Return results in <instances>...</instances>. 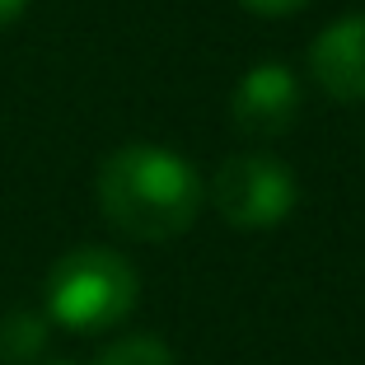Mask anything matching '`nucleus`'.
Wrapping results in <instances>:
<instances>
[{"label": "nucleus", "mask_w": 365, "mask_h": 365, "mask_svg": "<svg viewBox=\"0 0 365 365\" xmlns=\"http://www.w3.org/2000/svg\"><path fill=\"white\" fill-rule=\"evenodd\" d=\"M98 211L113 230L140 244H164L192 230L202 211V178L178 150L164 145H122L98 164Z\"/></svg>", "instance_id": "f257e3e1"}, {"label": "nucleus", "mask_w": 365, "mask_h": 365, "mask_svg": "<svg viewBox=\"0 0 365 365\" xmlns=\"http://www.w3.org/2000/svg\"><path fill=\"white\" fill-rule=\"evenodd\" d=\"M140 281L122 253L113 248H71L47 272V319L71 333H108L136 309Z\"/></svg>", "instance_id": "f03ea898"}, {"label": "nucleus", "mask_w": 365, "mask_h": 365, "mask_svg": "<svg viewBox=\"0 0 365 365\" xmlns=\"http://www.w3.org/2000/svg\"><path fill=\"white\" fill-rule=\"evenodd\" d=\"M295 173L277 155H230L211 178V206L235 230H272L295 211Z\"/></svg>", "instance_id": "7ed1b4c3"}, {"label": "nucleus", "mask_w": 365, "mask_h": 365, "mask_svg": "<svg viewBox=\"0 0 365 365\" xmlns=\"http://www.w3.org/2000/svg\"><path fill=\"white\" fill-rule=\"evenodd\" d=\"M230 118L244 136H286L300 118V80L295 71L281 61H262L253 71H244L235 85V98H230Z\"/></svg>", "instance_id": "20e7f679"}, {"label": "nucleus", "mask_w": 365, "mask_h": 365, "mask_svg": "<svg viewBox=\"0 0 365 365\" xmlns=\"http://www.w3.org/2000/svg\"><path fill=\"white\" fill-rule=\"evenodd\" d=\"M309 76L337 103H365V14H342L314 38Z\"/></svg>", "instance_id": "39448f33"}, {"label": "nucleus", "mask_w": 365, "mask_h": 365, "mask_svg": "<svg viewBox=\"0 0 365 365\" xmlns=\"http://www.w3.org/2000/svg\"><path fill=\"white\" fill-rule=\"evenodd\" d=\"M47 346V319L33 309H14L0 319V356L5 361H33Z\"/></svg>", "instance_id": "423d86ee"}, {"label": "nucleus", "mask_w": 365, "mask_h": 365, "mask_svg": "<svg viewBox=\"0 0 365 365\" xmlns=\"http://www.w3.org/2000/svg\"><path fill=\"white\" fill-rule=\"evenodd\" d=\"M94 365H178V361H173V351L160 342V337L131 333V337H118L113 346H103Z\"/></svg>", "instance_id": "0eeeda50"}, {"label": "nucleus", "mask_w": 365, "mask_h": 365, "mask_svg": "<svg viewBox=\"0 0 365 365\" xmlns=\"http://www.w3.org/2000/svg\"><path fill=\"white\" fill-rule=\"evenodd\" d=\"M304 5H314V0H244V10L262 14V19H281V14H300Z\"/></svg>", "instance_id": "6e6552de"}, {"label": "nucleus", "mask_w": 365, "mask_h": 365, "mask_svg": "<svg viewBox=\"0 0 365 365\" xmlns=\"http://www.w3.org/2000/svg\"><path fill=\"white\" fill-rule=\"evenodd\" d=\"M24 10H29V0H0V29H5V24H14Z\"/></svg>", "instance_id": "1a4fd4ad"}, {"label": "nucleus", "mask_w": 365, "mask_h": 365, "mask_svg": "<svg viewBox=\"0 0 365 365\" xmlns=\"http://www.w3.org/2000/svg\"><path fill=\"white\" fill-rule=\"evenodd\" d=\"M56 365H71V361H56Z\"/></svg>", "instance_id": "9d476101"}]
</instances>
